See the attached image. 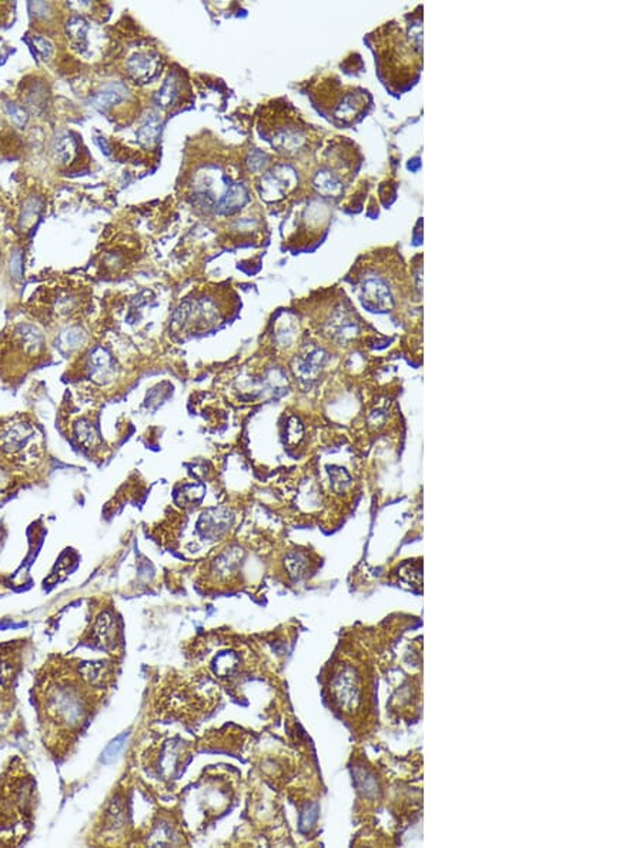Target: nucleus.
I'll use <instances>...</instances> for the list:
<instances>
[{"label": "nucleus", "mask_w": 642, "mask_h": 848, "mask_svg": "<svg viewBox=\"0 0 642 848\" xmlns=\"http://www.w3.org/2000/svg\"><path fill=\"white\" fill-rule=\"evenodd\" d=\"M421 6L404 17V23H385L375 34L378 44L375 51V66L378 77L392 94H402L409 90L419 79L422 69V19Z\"/></svg>", "instance_id": "1"}, {"label": "nucleus", "mask_w": 642, "mask_h": 848, "mask_svg": "<svg viewBox=\"0 0 642 848\" xmlns=\"http://www.w3.org/2000/svg\"><path fill=\"white\" fill-rule=\"evenodd\" d=\"M228 313L213 293L197 291L185 297L173 314V327L178 334H204L224 323Z\"/></svg>", "instance_id": "2"}, {"label": "nucleus", "mask_w": 642, "mask_h": 848, "mask_svg": "<svg viewBox=\"0 0 642 848\" xmlns=\"http://www.w3.org/2000/svg\"><path fill=\"white\" fill-rule=\"evenodd\" d=\"M401 258L402 256L398 254V257L394 261V266L389 270V274L401 261ZM387 268L388 264L382 267H374L372 264L364 266L362 268L357 267L358 274L355 276V281H352V286L355 287L360 301L370 311L387 313L397 304L398 288L395 287V280L399 278V276H387Z\"/></svg>", "instance_id": "3"}, {"label": "nucleus", "mask_w": 642, "mask_h": 848, "mask_svg": "<svg viewBox=\"0 0 642 848\" xmlns=\"http://www.w3.org/2000/svg\"><path fill=\"white\" fill-rule=\"evenodd\" d=\"M328 84L331 86L330 94L321 93V99L315 106L332 124L350 127L358 123L371 108L372 100L367 90L341 86L338 80Z\"/></svg>", "instance_id": "4"}, {"label": "nucleus", "mask_w": 642, "mask_h": 848, "mask_svg": "<svg viewBox=\"0 0 642 848\" xmlns=\"http://www.w3.org/2000/svg\"><path fill=\"white\" fill-rule=\"evenodd\" d=\"M327 354L314 344L302 345L292 358V373L302 383H311L324 370Z\"/></svg>", "instance_id": "5"}, {"label": "nucleus", "mask_w": 642, "mask_h": 848, "mask_svg": "<svg viewBox=\"0 0 642 848\" xmlns=\"http://www.w3.org/2000/svg\"><path fill=\"white\" fill-rule=\"evenodd\" d=\"M84 373L90 381L104 385L116 377L117 364L106 348L96 347L86 358Z\"/></svg>", "instance_id": "6"}, {"label": "nucleus", "mask_w": 642, "mask_h": 848, "mask_svg": "<svg viewBox=\"0 0 642 848\" xmlns=\"http://www.w3.org/2000/svg\"><path fill=\"white\" fill-rule=\"evenodd\" d=\"M36 437V428L27 423L17 421L16 424L9 425L1 431L0 437V448L9 454H17Z\"/></svg>", "instance_id": "7"}, {"label": "nucleus", "mask_w": 642, "mask_h": 848, "mask_svg": "<svg viewBox=\"0 0 642 848\" xmlns=\"http://www.w3.org/2000/svg\"><path fill=\"white\" fill-rule=\"evenodd\" d=\"M158 56L153 53H137L127 61V69L134 80L147 81L157 74Z\"/></svg>", "instance_id": "8"}, {"label": "nucleus", "mask_w": 642, "mask_h": 848, "mask_svg": "<svg viewBox=\"0 0 642 848\" xmlns=\"http://www.w3.org/2000/svg\"><path fill=\"white\" fill-rule=\"evenodd\" d=\"M51 711L64 721H76L81 715V707L77 697L68 690H60L51 698Z\"/></svg>", "instance_id": "9"}, {"label": "nucleus", "mask_w": 642, "mask_h": 848, "mask_svg": "<svg viewBox=\"0 0 642 848\" xmlns=\"http://www.w3.org/2000/svg\"><path fill=\"white\" fill-rule=\"evenodd\" d=\"M297 323L291 314L285 313L281 316L272 327L271 341L277 348H290L297 340Z\"/></svg>", "instance_id": "10"}, {"label": "nucleus", "mask_w": 642, "mask_h": 848, "mask_svg": "<svg viewBox=\"0 0 642 848\" xmlns=\"http://www.w3.org/2000/svg\"><path fill=\"white\" fill-rule=\"evenodd\" d=\"M127 96V89L121 83H108L103 86L98 91L94 93L91 97V103L100 108L106 110L107 107L124 100Z\"/></svg>", "instance_id": "11"}, {"label": "nucleus", "mask_w": 642, "mask_h": 848, "mask_svg": "<svg viewBox=\"0 0 642 848\" xmlns=\"http://www.w3.org/2000/svg\"><path fill=\"white\" fill-rule=\"evenodd\" d=\"M160 126H161V123H160L157 114L151 113L144 120V123L141 124V127L137 131L138 141L141 144H144V146H151L153 143H156V140H157V137L160 134V128H161Z\"/></svg>", "instance_id": "12"}, {"label": "nucleus", "mask_w": 642, "mask_h": 848, "mask_svg": "<svg viewBox=\"0 0 642 848\" xmlns=\"http://www.w3.org/2000/svg\"><path fill=\"white\" fill-rule=\"evenodd\" d=\"M178 79L171 74L163 84V87L160 89L156 101L161 108H168L171 106H174L175 99L178 97Z\"/></svg>", "instance_id": "13"}, {"label": "nucleus", "mask_w": 642, "mask_h": 848, "mask_svg": "<svg viewBox=\"0 0 642 848\" xmlns=\"http://www.w3.org/2000/svg\"><path fill=\"white\" fill-rule=\"evenodd\" d=\"M67 33L70 36V39L80 47H84L86 41H87V33H88V26L87 21L83 17L74 16L68 20L67 23Z\"/></svg>", "instance_id": "14"}, {"label": "nucleus", "mask_w": 642, "mask_h": 848, "mask_svg": "<svg viewBox=\"0 0 642 848\" xmlns=\"http://www.w3.org/2000/svg\"><path fill=\"white\" fill-rule=\"evenodd\" d=\"M54 150H56V156L60 160H63V161H71L73 157L76 156V151H77V143L68 134H61L56 140Z\"/></svg>", "instance_id": "15"}, {"label": "nucleus", "mask_w": 642, "mask_h": 848, "mask_svg": "<svg viewBox=\"0 0 642 848\" xmlns=\"http://www.w3.org/2000/svg\"><path fill=\"white\" fill-rule=\"evenodd\" d=\"M127 737H128V734H127V732H123L121 735H118L117 738H114V740H113V741L108 744V747L106 748V751H104V754H103V761H104V762H111L113 759H116V758H117V755H118V754L123 751V748H124V745H126V740H127Z\"/></svg>", "instance_id": "16"}, {"label": "nucleus", "mask_w": 642, "mask_h": 848, "mask_svg": "<svg viewBox=\"0 0 642 848\" xmlns=\"http://www.w3.org/2000/svg\"><path fill=\"white\" fill-rule=\"evenodd\" d=\"M33 49L44 60L49 59L51 56V53H53L51 43L47 39H44V37H34L33 39Z\"/></svg>", "instance_id": "17"}, {"label": "nucleus", "mask_w": 642, "mask_h": 848, "mask_svg": "<svg viewBox=\"0 0 642 848\" xmlns=\"http://www.w3.org/2000/svg\"><path fill=\"white\" fill-rule=\"evenodd\" d=\"M6 111H7L9 117L11 118V121L14 124H17V126H23L26 123V120H27L26 111L21 107L16 106V104H7L6 106Z\"/></svg>", "instance_id": "18"}, {"label": "nucleus", "mask_w": 642, "mask_h": 848, "mask_svg": "<svg viewBox=\"0 0 642 848\" xmlns=\"http://www.w3.org/2000/svg\"><path fill=\"white\" fill-rule=\"evenodd\" d=\"M20 254H14L11 258V271H14L16 274H20Z\"/></svg>", "instance_id": "19"}]
</instances>
